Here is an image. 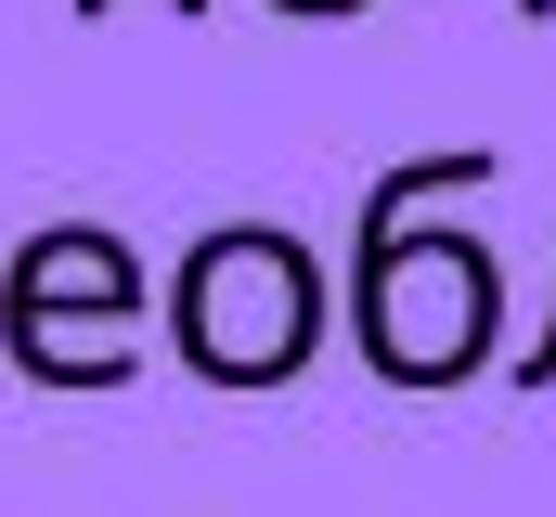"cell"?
I'll list each match as a JSON object with an SVG mask.
<instances>
[{
    "instance_id": "cell-5",
    "label": "cell",
    "mask_w": 556,
    "mask_h": 517,
    "mask_svg": "<svg viewBox=\"0 0 556 517\" xmlns=\"http://www.w3.org/2000/svg\"><path fill=\"white\" fill-rule=\"evenodd\" d=\"M518 13H556V0H518Z\"/></svg>"
},
{
    "instance_id": "cell-3",
    "label": "cell",
    "mask_w": 556,
    "mask_h": 517,
    "mask_svg": "<svg viewBox=\"0 0 556 517\" xmlns=\"http://www.w3.org/2000/svg\"><path fill=\"white\" fill-rule=\"evenodd\" d=\"M518 388H556V298H544V337H531V363H505Z\"/></svg>"
},
{
    "instance_id": "cell-4",
    "label": "cell",
    "mask_w": 556,
    "mask_h": 517,
    "mask_svg": "<svg viewBox=\"0 0 556 517\" xmlns=\"http://www.w3.org/2000/svg\"><path fill=\"white\" fill-rule=\"evenodd\" d=\"M298 13H363V0H298Z\"/></svg>"
},
{
    "instance_id": "cell-2",
    "label": "cell",
    "mask_w": 556,
    "mask_h": 517,
    "mask_svg": "<svg viewBox=\"0 0 556 517\" xmlns=\"http://www.w3.org/2000/svg\"><path fill=\"white\" fill-rule=\"evenodd\" d=\"M311 324H324V285H311V258L285 234H220L194 258V363L207 376H247V388L298 376Z\"/></svg>"
},
{
    "instance_id": "cell-1",
    "label": "cell",
    "mask_w": 556,
    "mask_h": 517,
    "mask_svg": "<svg viewBox=\"0 0 556 517\" xmlns=\"http://www.w3.org/2000/svg\"><path fill=\"white\" fill-rule=\"evenodd\" d=\"M505 155H415L402 181H376L363 207V363L389 388H466L505 337V272L479 234H415L427 194H479Z\"/></svg>"
}]
</instances>
